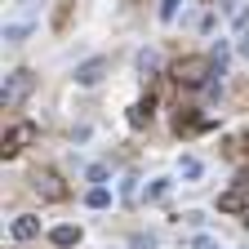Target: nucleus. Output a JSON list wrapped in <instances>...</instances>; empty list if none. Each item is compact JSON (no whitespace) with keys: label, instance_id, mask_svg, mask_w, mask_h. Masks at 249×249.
<instances>
[{"label":"nucleus","instance_id":"6e6552de","mask_svg":"<svg viewBox=\"0 0 249 249\" xmlns=\"http://www.w3.org/2000/svg\"><path fill=\"white\" fill-rule=\"evenodd\" d=\"M151 107H156V93H147V98H138L129 107V124H134V129H142V124L151 120Z\"/></svg>","mask_w":249,"mask_h":249},{"label":"nucleus","instance_id":"39448f33","mask_svg":"<svg viewBox=\"0 0 249 249\" xmlns=\"http://www.w3.org/2000/svg\"><path fill=\"white\" fill-rule=\"evenodd\" d=\"M107 71H111L107 58H89V62H80V67H76V85H98Z\"/></svg>","mask_w":249,"mask_h":249},{"label":"nucleus","instance_id":"f03ea898","mask_svg":"<svg viewBox=\"0 0 249 249\" xmlns=\"http://www.w3.org/2000/svg\"><path fill=\"white\" fill-rule=\"evenodd\" d=\"M31 187H36V196H40V200H53V205H62V200L71 196V187L62 182L53 169H36V174H31Z\"/></svg>","mask_w":249,"mask_h":249},{"label":"nucleus","instance_id":"f3484780","mask_svg":"<svg viewBox=\"0 0 249 249\" xmlns=\"http://www.w3.org/2000/svg\"><path fill=\"white\" fill-rule=\"evenodd\" d=\"M165 192H169V182H151V187H147V196H151V200H160Z\"/></svg>","mask_w":249,"mask_h":249},{"label":"nucleus","instance_id":"7ed1b4c3","mask_svg":"<svg viewBox=\"0 0 249 249\" xmlns=\"http://www.w3.org/2000/svg\"><path fill=\"white\" fill-rule=\"evenodd\" d=\"M31 142H36V124H31V120H18V124H9V129H5L0 156H5V160H14V156H18L22 147H31Z\"/></svg>","mask_w":249,"mask_h":249},{"label":"nucleus","instance_id":"aec40b11","mask_svg":"<svg viewBox=\"0 0 249 249\" xmlns=\"http://www.w3.org/2000/svg\"><path fill=\"white\" fill-rule=\"evenodd\" d=\"M240 147H245V151H249V134H245V138H240Z\"/></svg>","mask_w":249,"mask_h":249},{"label":"nucleus","instance_id":"6ab92c4d","mask_svg":"<svg viewBox=\"0 0 249 249\" xmlns=\"http://www.w3.org/2000/svg\"><path fill=\"white\" fill-rule=\"evenodd\" d=\"M240 53H245V58H249V36H240Z\"/></svg>","mask_w":249,"mask_h":249},{"label":"nucleus","instance_id":"423d86ee","mask_svg":"<svg viewBox=\"0 0 249 249\" xmlns=\"http://www.w3.org/2000/svg\"><path fill=\"white\" fill-rule=\"evenodd\" d=\"M209 116H192V107H178V116H174V134H196V129H209Z\"/></svg>","mask_w":249,"mask_h":249},{"label":"nucleus","instance_id":"4468645a","mask_svg":"<svg viewBox=\"0 0 249 249\" xmlns=\"http://www.w3.org/2000/svg\"><path fill=\"white\" fill-rule=\"evenodd\" d=\"M205 174V165L196 160V156H187V160H182V178H200Z\"/></svg>","mask_w":249,"mask_h":249},{"label":"nucleus","instance_id":"f8f14e48","mask_svg":"<svg viewBox=\"0 0 249 249\" xmlns=\"http://www.w3.org/2000/svg\"><path fill=\"white\" fill-rule=\"evenodd\" d=\"M85 200H89V209H107V205H111V192H107V187H93Z\"/></svg>","mask_w":249,"mask_h":249},{"label":"nucleus","instance_id":"2eb2a0df","mask_svg":"<svg viewBox=\"0 0 249 249\" xmlns=\"http://www.w3.org/2000/svg\"><path fill=\"white\" fill-rule=\"evenodd\" d=\"M27 31H31L27 22H14V27H5V40H9V45H18V40L27 36Z\"/></svg>","mask_w":249,"mask_h":249},{"label":"nucleus","instance_id":"1a4fd4ad","mask_svg":"<svg viewBox=\"0 0 249 249\" xmlns=\"http://www.w3.org/2000/svg\"><path fill=\"white\" fill-rule=\"evenodd\" d=\"M245 209H249V205H245V192H236V187L218 196V213H245Z\"/></svg>","mask_w":249,"mask_h":249},{"label":"nucleus","instance_id":"dca6fc26","mask_svg":"<svg viewBox=\"0 0 249 249\" xmlns=\"http://www.w3.org/2000/svg\"><path fill=\"white\" fill-rule=\"evenodd\" d=\"M178 5H182V0H165V5H160V22H174V14H178Z\"/></svg>","mask_w":249,"mask_h":249},{"label":"nucleus","instance_id":"a211bd4d","mask_svg":"<svg viewBox=\"0 0 249 249\" xmlns=\"http://www.w3.org/2000/svg\"><path fill=\"white\" fill-rule=\"evenodd\" d=\"M236 192H245V196H249V169H240V174H236Z\"/></svg>","mask_w":249,"mask_h":249},{"label":"nucleus","instance_id":"9d476101","mask_svg":"<svg viewBox=\"0 0 249 249\" xmlns=\"http://www.w3.org/2000/svg\"><path fill=\"white\" fill-rule=\"evenodd\" d=\"M49 240H53L58 249H71V245L80 240V227H71V223H62V227H53V231H49Z\"/></svg>","mask_w":249,"mask_h":249},{"label":"nucleus","instance_id":"ddd939ff","mask_svg":"<svg viewBox=\"0 0 249 249\" xmlns=\"http://www.w3.org/2000/svg\"><path fill=\"white\" fill-rule=\"evenodd\" d=\"M156 67H160V58H156V49H142V53H138V71H142V76H151Z\"/></svg>","mask_w":249,"mask_h":249},{"label":"nucleus","instance_id":"9b49d317","mask_svg":"<svg viewBox=\"0 0 249 249\" xmlns=\"http://www.w3.org/2000/svg\"><path fill=\"white\" fill-rule=\"evenodd\" d=\"M71 22V0H58V9H53V31H67Z\"/></svg>","mask_w":249,"mask_h":249},{"label":"nucleus","instance_id":"0eeeda50","mask_svg":"<svg viewBox=\"0 0 249 249\" xmlns=\"http://www.w3.org/2000/svg\"><path fill=\"white\" fill-rule=\"evenodd\" d=\"M36 236H40V218L18 213V218H14V240H36Z\"/></svg>","mask_w":249,"mask_h":249},{"label":"nucleus","instance_id":"20e7f679","mask_svg":"<svg viewBox=\"0 0 249 249\" xmlns=\"http://www.w3.org/2000/svg\"><path fill=\"white\" fill-rule=\"evenodd\" d=\"M31 89H36V76L22 67V71H9V76H5V89H0V98H5V107H18Z\"/></svg>","mask_w":249,"mask_h":249},{"label":"nucleus","instance_id":"f257e3e1","mask_svg":"<svg viewBox=\"0 0 249 249\" xmlns=\"http://www.w3.org/2000/svg\"><path fill=\"white\" fill-rule=\"evenodd\" d=\"M209 76H218L213 58H200V53H187V58H178V62H174V80H178V85H205Z\"/></svg>","mask_w":249,"mask_h":249}]
</instances>
